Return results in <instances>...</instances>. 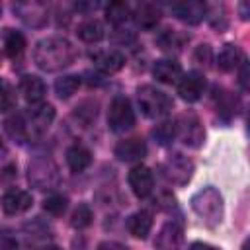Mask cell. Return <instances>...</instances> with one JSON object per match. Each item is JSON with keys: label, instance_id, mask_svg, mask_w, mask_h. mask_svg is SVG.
I'll use <instances>...</instances> for the list:
<instances>
[{"label": "cell", "instance_id": "6da1fadb", "mask_svg": "<svg viewBox=\"0 0 250 250\" xmlns=\"http://www.w3.org/2000/svg\"><path fill=\"white\" fill-rule=\"evenodd\" d=\"M76 59L74 45L61 35H51L35 43L33 49V61L35 64L45 72H57L66 66H70Z\"/></svg>", "mask_w": 250, "mask_h": 250}, {"label": "cell", "instance_id": "7a4b0ae2", "mask_svg": "<svg viewBox=\"0 0 250 250\" xmlns=\"http://www.w3.org/2000/svg\"><path fill=\"white\" fill-rule=\"evenodd\" d=\"M191 209L201 217L205 225L215 227L223 221V195L217 188L207 186L191 197Z\"/></svg>", "mask_w": 250, "mask_h": 250}, {"label": "cell", "instance_id": "3957f363", "mask_svg": "<svg viewBox=\"0 0 250 250\" xmlns=\"http://www.w3.org/2000/svg\"><path fill=\"white\" fill-rule=\"evenodd\" d=\"M137 102H139L141 111L150 119L168 115L172 111V105H174L172 98L166 92H162L150 84H145L137 90Z\"/></svg>", "mask_w": 250, "mask_h": 250}, {"label": "cell", "instance_id": "277c9868", "mask_svg": "<svg viewBox=\"0 0 250 250\" xmlns=\"http://www.w3.org/2000/svg\"><path fill=\"white\" fill-rule=\"evenodd\" d=\"M107 125L115 133H125L135 125V111L125 96H115L107 109Z\"/></svg>", "mask_w": 250, "mask_h": 250}, {"label": "cell", "instance_id": "5b68a950", "mask_svg": "<svg viewBox=\"0 0 250 250\" xmlns=\"http://www.w3.org/2000/svg\"><path fill=\"white\" fill-rule=\"evenodd\" d=\"M174 125H176V135H178L188 146L197 148V146L203 145L205 131H203L201 121H199L193 113H184V115H180Z\"/></svg>", "mask_w": 250, "mask_h": 250}, {"label": "cell", "instance_id": "8992f818", "mask_svg": "<svg viewBox=\"0 0 250 250\" xmlns=\"http://www.w3.org/2000/svg\"><path fill=\"white\" fill-rule=\"evenodd\" d=\"M162 176L172 182V184H178V186H184L189 178H191V172H193V164L180 152H174L170 154L164 162H162Z\"/></svg>", "mask_w": 250, "mask_h": 250}, {"label": "cell", "instance_id": "52a82bcc", "mask_svg": "<svg viewBox=\"0 0 250 250\" xmlns=\"http://www.w3.org/2000/svg\"><path fill=\"white\" fill-rule=\"evenodd\" d=\"M59 180V170L55 166L53 160L49 158H35L29 164V182L39 188V189H47L53 188Z\"/></svg>", "mask_w": 250, "mask_h": 250}, {"label": "cell", "instance_id": "ba28073f", "mask_svg": "<svg viewBox=\"0 0 250 250\" xmlns=\"http://www.w3.org/2000/svg\"><path fill=\"white\" fill-rule=\"evenodd\" d=\"M170 10L178 20L195 25L205 18L207 6L203 2H197V0H186V2H174L170 6Z\"/></svg>", "mask_w": 250, "mask_h": 250}, {"label": "cell", "instance_id": "9c48e42d", "mask_svg": "<svg viewBox=\"0 0 250 250\" xmlns=\"http://www.w3.org/2000/svg\"><path fill=\"white\" fill-rule=\"evenodd\" d=\"M129 186L133 189V193L137 197H148L152 193V188H154V178H152V172L143 166V164H137L135 168H131L129 172Z\"/></svg>", "mask_w": 250, "mask_h": 250}, {"label": "cell", "instance_id": "30bf717a", "mask_svg": "<svg viewBox=\"0 0 250 250\" xmlns=\"http://www.w3.org/2000/svg\"><path fill=\"white\" fill-rule=\"evenodd\" d=\"M205 90V78L199 72H188L178 82V94L186 102H197Z\"/></svg>", "mask_w": 250, "mask_h": 250}, {"label": "cell", "instance_id": "8fae6325", "mask_svg": "<svg viewBox=\"0 0 250 250\" xmlns=\"http://www.w3.org/2000/svg\"><path fill=\"white\" fill-rule=\"evenodd\" d=\"M14 12L31 27H39L47 21V6L41 2H20L14 4Z\"/></svg>", "mask_w": 250, "mask_h": 250}, {"label": "cell", "instance_id": "7c38bea8", "mask_svg": "<svg viewBox=\"0 0 250 250\" xmlns=\"http://www.w3.org/2000/svg\"><path fill=\"white\" fill-rule=\"evenodd\" d=\"M33 203L31 193L23 191V189H10L6 191V195L2 197V209L6 215H20L25 213Z\"/></svg>", "mask_w": 250, "mask_h": 250}, {"label": "cell", "instance_id": "4fadbf2b", "mask_svg": "<svg viewBox=\"0 0 250 250\" xmlns=\"http://www.w3.org/2000/svg\"><path fill=\"white\" fill-rule=\"evenodd\" d=\"M182 240H184L182 227L176 221H172V223H166L160 229V232H158V236L154 240V246L160 248V250H178Z\"/></svg>", "mask_w": 250, "mask_h": 250}, {"label": "cell", "instance_id": "5bb4252c", "mask_svg": "<svg viewBox=\"0 0 250 250\" xmlns=\"http://www.w3.org/2000/svg\"><path fill=\"white\" fill-rule=\"evenodd\" d=\"M146 154V145L143 139H125L115 145V156L123 162L141 160Z\"/></svg>", "mask_w": 250, "mask_h": 250}, {"label": "cell", "instance_id": "9a60e30c", "mask_svg": "<svg viewBox=\"0 0 250 250\" xmlns=\"http://www.w3.org/2000/svg\"><path fill=\"white\" fill-rule=\"evenodd\" d=\"M29 125L33 131L37 133H43L49 129V125L53 123L55 119V107L51 104H35L31 109H29Z\"/></svg>", "mask_w": 250, "mask_h": 250}, {"label": "cell", "instance_id": "2e32d148", "mask_svg": "<svg viewBox=\"0 0 250 250\" xmlns=\"http://www.w3.org/2000/svg\"><path fill=\"white\" fill-rule=\"evenodd\" d=\"M152 74L158 82L174 84V82H180V78H182V66H180V62H176L172 59H162V61L154 62Z\"/></svg>", "mask_w": 250, "mask_h": 250}, {"label": "cell", "instance_id": "e0dca14e", "mask_svg": "<svg viewBox=\"0 0 250 250\" xmlns=\"http://www.w3.org/2000/svg\"><path fill=\"white\" fill-rule=\"evenodd\" d=\"M127 229L135 238H146L152 229V213L150 211H137L127 219Z\"/></svg>", "mask_w": 250, "mask_h": 250}, {"label": "cell", "instance_id": "ac0fdd59", "mask_svg": "<svg viewBox=\"0 0 250 250\" xmlns=\"http://www.w3.org/2000/svg\"><path fill=\"white\" fill-rule=\"evenodd\" d=\"M135 21L143 29H152L160 21V8L152 2H141L135 8Z\"/></svg>", "mask_w": 250, "mask_h": 250}, {"label": "cell", "instance_id": "d6986e66", "mask_svg": "<svg viewBox=\"0 0 250 250\" xmlns=\"http://www.w3.org/2000/svg\"><path fill=\"white\" fill-rule=\"evenodd\" d=\"M20 92L29 104H39L43 100V96H45V84H43V80L39 76L27 74L20 82Z\"/></svg>", "mask_w": 250, "mask_h": 250}, {"label": "cell", "instance_id": "ffe728a7", "mask_svg": "<svg viewBox=\"0 0 250 250\" xmlns=\"http://www.w3.org/2000/svg\"><path fill=\"white\" fill-rule=\"evenodd\" d=\"M92 162V152L82 146V145H72L68 150H66V164L72 172H82L90 166Z\"/></svg>", "mask_w": 250, "mask_h": 250}, {"label": "cell", "instance_id": "44dd1931", "mask_svg": "<svg viewBox=\"0 0 250 250\" xmlns=\"http://www.w3.org/2000/svg\"><path fill=\"white\" fill-rule=\"evenodd\" d=\"M240 62H242V51L232 43H227L217 55V66L221 70H225V72L234 70Z\"/></svg>", "mask_w": 250, "mask_h": 250}, {"label": "cell", "instance_id": "7402d4cb", "mask_svg": "<svg viewBox=\"0 0 250 250\" xmlns=\"http://www.w3.org/2000/svg\"><path fill=\"white\" fill-rule=\"evenodd\" d=\"M215 94H213V100H215V104H217V111L221 113V115H225L227 119H230L234 113H236V109H238V100L230 94V92H227L225 88H215L213 90Z\"/></svg>", "mask_w": 250, "mask_h": 250}, {"label": "cell", "instance_id": "603a6c76", "mask_svg": "<svg viewBox=\"0 0 250 250\" xmlns=\"http://www.w3.org/2000/svg\"><path fill=\"white\" fill-rule=\"evenodd\" d=\"M125 64V57L119 51H104L96 57V66L100 70H104L105 74H113L117 70H121Z\"/></svg>", "mask_w": 250, "mask_h": 250}, {"label": "cell", "instance_id": "cb8c5ba5", "mask_svg": "<svg viewBox=\"0 0 250 250\" xmlns=\"http://www.w3.org/2000/svg\"><path fill=\"white\" fill-rule=\"evenodd\" d=\"M76 33L86 43H98L100 39H104V25H102V21L90 18V20H86V21H82L78 25Z\"/></svg>", "mask_w": 250, "mask_h": 250}, {"label": "cell", "instance_id": "d4e9b609", "mask_svg": "<svg viewBox=\"0 0 250 250\" xmlns=\"http://www.w3.org/2000/svg\"><path fill=\"white\" fill-rule=\"evenodd\" d=\"M4 127H6V133H8L14 141L23 143V141L27 139V125H25V121H23V117H21L20 113L10 115V117L6 119V123H4Z\"/></svg>", "mask_w": 250, "mask_h": 250}, {"label": "cell", "instance_id": "484cf974", "mask_svg": "<svg viewBox=\"0 0 250 250\" xmlns=\"http://www.w3.org/2000/svg\"><path fill=\"white\" fill-rule=\"evenodd\" d=\"M127 18H129V6L125 2H119L117 0V2H109L105 6V20L109 23L121 25V23L127 21Z\"/></svg>", "mask_w": 250, "mask_h": 250}, {"label": "cell", "instance_id": "4316f807", "mask_svg": "<svg viewBox=\"0 0 250 250\" xmlns=\"http://www.w3.org/2000/svg\"><path fill=\"white\" fill-rule=\"evenodd\" d=\"M78 88H80V76H76V74L62 76V78H59V80L55 82V92H57V96H59L61 100L70 98Z\"/></svg>", "mask_w": 250, "mask_h": 250}, {"label": "cell", "instance_id": "83f0119b", "mask_svg": "<svg viewBox=\"0 0 250 250\" xmlns=\"http://www.w3.org/2000/svg\"><path fill=\"white\" fill-rule=\"evenodd\" d=\"M4 49H6V55H8V57L18 59V57L25 51V37H23L20 31H10V33L6 35Z\"/></svg>", "mask_w": 250, "mask_h": 250}, {"label": "cell", "instance_id": "f1b7e54d", "mask_svg": "<svg viewBox=\"0 0 250 250\" xmlns=\"http://www.w3.org/2000/svg\"><path fill=\"white\" fill-rule=\"evenodd\" d=\"M16 107V92L10 82L0 78V111H10Z\"/></svg>", "mask_w": 250, "mask_h": 250}, {"label": "cell", "instance_id": "f546056e", "mask_svg": "<svg viewBox=\"0 0 250 250\" xmlns=\"http://www.w3.org/2000/svg\"><path fill=\"white\" fill-rule=\"evenodd\" d=\"M90 223H92V209H90L86 203L78 205V207L72 211L70 225H72L74 229H86Z\"/></svg>", "mask_w": 250, "mask_h": 250}, {"label": "cell", "instance_id": "4dcf8cb0", "mask_svg": "<svg viewBox=\"0 0 250 250\" xmlns=\"http://www.w3.org/2000/svg\"><path fill=\"white\" fill-rule=\"evenodd\" d=\"M43 209H45L47 213L59 217V215H62L64 209H66V197H64V195H59V193H53V195H49V197L43 201Z\"/></svg>", "mask_w": 250, "mask_h": 250}, {"label": "cell", "instance_id": "1f68e13d", "mask_svg": "<svg viewBox=\"0 0 250 250\" xmlns=\"http://www.w3.org/2000/svg\"><path fill=\"white\" fill-rule=\"evenodd\" d=\"M152 135L156 137V141L158 143H168V141H172V137H176V125L174 123H170V121H164L162 125H158L154 131H152Z\"/></svg>", "mask_w": 250, "mask_h": 250}, {"label": "cell", "instance_id": "d6a6232c", "mask_svg": "<svg viewBox=\"0 0 250 250\" xmlns=\"http://www.w3.org/2000/svg\"><path fill=\"white\" fill-rule=\"evenodd\" d=\"M158 43L164 51H172V49H178L180 47V41L176 39V33L174 31H166L164 35L158 37Z\"/></svg>", "mask_w": 250, "mask_h": 250}, {"label": "cell", "instance_id": "836d02e7", "mask_svg": "<svg viewBox=\"0 0 250 250\" xmlns=\"http://www.w3.org/2000/svg\"><path fill=\"white\" fill-rule=\"evenodd\" d=\"M195 57H197V61H199L201 64H203V61L207 62V61H209V57H211V49H209V45H201V47L197 49Z\"/></svg>", "mask_w": 250, "mask_h": 250}, {"label": "cell", "instance_id": "e575fe53", "mask_svg": "<svg viewBox=\"0 0 250 250\" xmlns=\"http://www.w3.org/2000/svg\"><path fill=\"white\" fill-rule=\"evenodd\" d=\"M98 250H129L127 246L119 244V242H113V240H107V242H102L98 246Z\"/></svg>", "mask_w": 250, "mask_h": 250}, {"label": "cell", "instance_id": "d590c367", "mask_svg": "<svg viewBox=\"0 0 250 250\" xmlns=\"http://www.w3.org/2000/svg\"><path fill=\"white\" fill-rule=\"evenodd\" d=\"M242 90H248V64L242 61V68H240V78H238Z\"/></svg>", "mask_w": 250, "mask_h": 250}, {"label": "cell", "instance_id": "8d00e7d4", "mask_svg": "<svg viewBox=\"0 0 250 250\" xmlns=\"http://www.w3.org/2000/svg\"><path fill=\"white\" fill-rule=\"evenodd\" d=\"M189 250H219L217 246H211V244H207V242H193L191 246H189Z\"/></svg>", "mask_w": 250, "mask_h": 250}, {"label": "cell", "instance_id": "74e56055", "mask_svg": "<svg viewBox=\"0 0 250 250\" xmlns=\"http://www.w3.org/2000/svg\"><path fill=\"white\" fill-rule=\"evenodd\" d=\"M4 156H6V146H4V143L0 141V160H2Z\"/></svg>", "mask_w": 250, "mask_h": 250}, {"label": "cell", "instance_id": "f35d334b", "mask_svg": "<svg viewBox=\"0 0 250 250\" xmlns=\"http://www.w3.org/2000/svg\"><path fill=\"white\" fill-rule=\"evenodd\" d=\"M41 250H61V248L59 246H43Z\"/></svg>", "mask_w": 250, "mask_h": 250}, {"label": "cell", "instance_id": "ab89813d", "mask_svg": "<svg viewBox=\"0 0 250 250\" xmlns=\"http://www.w3.org/2000/svg\"><path fill=\"white\" fill-rule=\"evenodd\" d=\"M0 12H2V6H0Z\"/></svg>", "mask_w": 250, "mask_h": 250}]
</instances>
